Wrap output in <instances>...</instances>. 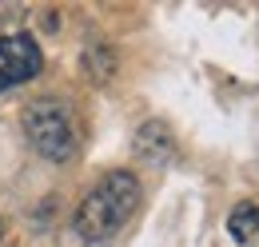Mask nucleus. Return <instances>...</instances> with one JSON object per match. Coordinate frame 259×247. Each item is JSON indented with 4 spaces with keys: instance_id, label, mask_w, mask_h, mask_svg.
<instances>
[{
    "instance_id": "5",
    "label": "nucleus",
    "mask_w": 259,
    "mask_h": 247,
    "mask_svg": "<svg viewBox=\"0 0 259 247\" xmlns=\"http://www.w3.org/2000/svg\"><path fill=\"white\" fill-rule=\"evenodd\" d=\"M227 231L235 243H251L259 239V203H235L227 216Z\"/></svg>"
},
{
    "instance_id": "3",
    "label": "nucleus",
    "mask_w": 259,
    "mask_h": 247,
    "mask_svg": "<svg viewBox=\"0 0 259 247\" xmlns=\"http://www.w3.org/2000/svg\"><path fill=\"white\" fill-rule=\"evenodd\" d=\"M40 68H44V52H40V44H36L28 32L0 36V92L36 80Z\"/></svg>"
},
{
    "instance_id": "1",
    "label": "nucleus",
    "mask_w": 259,
    "mask_h": 247,
    "mask_svg": "<svg viewBox=\"0 0 259 247\" xmlns=\"http://www.w3.org/2000/svg\"><path fill=\"white\" fill-rule=\"evenodd\" d=\"M140 195H144V191H140V180H136L132 172H108V176L84 195V203L76 208V219H72V223H76V235L88 247L112 243V239L124 231V223L136 216Z\"/></svg>"
},
{
    "instance_id": "2",
    "label": "nucleus",
    "mask_w": 259,
    "mask_h": 247,
    "mask_svg": "<svg viewBox=\"0 0 259 247\" xmlns=\"http://www.w3.org/2000/svg\"><path fill=\"white\" fill-rule=\"evenodd\" d=\"M20 128L32 152L44 155L48 163H68L80 152V116L68 100H56V96L32 100L20 116Z\"/></svg>"
},
{
    "instance_id": "4",
    "label": "nucleus",
    "mask_w": 259,
    "mask_h": 247,
    "mask_svg": "<svg viewBox=\"0 0 259 247\" xmlns=\"http://www.w3.org/2000/svg\"><path fill=\"white\" fill-rule=\"evenodd\" d=\"M132 152L140 155L144 163H152V168H163L171 155H176V136H171V128L160 120H148L136 128V136H132Z\"/></svg>"
}]
</instances>
